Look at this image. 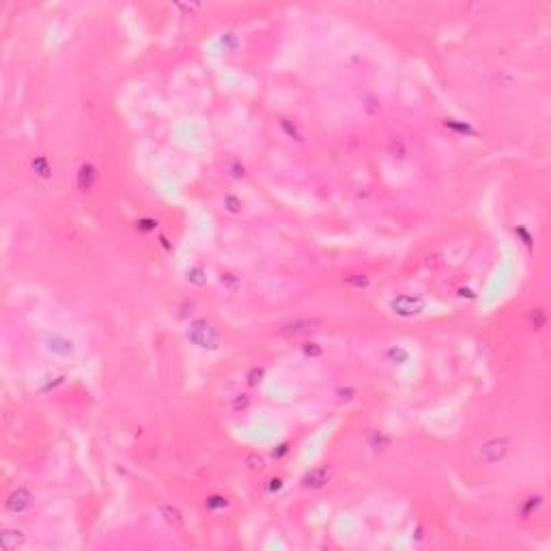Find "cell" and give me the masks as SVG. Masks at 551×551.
<instances>
[{"label": "cell", "instance_id": "6da1fadb", "mask_svg": "<svg viewBox=\"0 0 551 551\" xmlns=\"http://www.w3.org/2000/svg\"><path fill=\"white\" fill-rule=\"evenodd\" d=\"M187 338L194 342L198 349H205V351H215L220 347V334L215 332V328L205 321V319H198L189 325L187 330Z\"/></svg>", "mask_w": 551, "mask_h": 551}, {"label": "cell", "instance_id": "7a4b0ae2", "mask_svg": "<svg viewBox=\"0 0 551 551\" xmlns=\"http://www.w3.org/2000/svg\"><path fill=\"white\" fill-rule=\"evenodd\" d=\"M508 450H510V441L506 437H493V439L484 441V444L480 446V450H478V459L487 465H495V463H500V461L506 459Z\"/></svg>", "mask_w": 551, "mask_h": 551}, {"label": "cell", "instance_id": "3957f363", "mask_svg": "<svg viewBox=\"0 0 551 551\" xmlns=\"http://www.w3.org/2000/svg\"><path fill=\"white\" fill-rule=\"evenodd\" d=\"M390 308H392L394 314H399V317L411 319V317H418V314L424 310V302L420 300V297H413V295H399L390 302Z\"/></svg>", "mask_w": 551, "mask_h": 551}, {"label": "cell", "instance_id": "277c9868", "mask_svg": "<svg viewBox=\"0 0 551 551\" xmlns=\"http://www.w3.org/2000/svg\"><path fill=\"white\" fill-rule=\"evenodd\" d=\"M321 325H323L321 319H295L291 323H284L278 330V334L284 338H297V336H306V334L317 332Z\"/></svg>", "mask_w": 551, "mask_h": 551}, {"label": "cell", "instance_id": "5b68a950", "mask_svg": "<svg viewBox=\"0 0 551 551\" xmlns=\"http://www.w3.org/2000/svg\"><path fill=\"white\" fill-rule=\"evenodd\" d=\"M30 504H33V495L28 489H24V487H20V489H15L9 493V498L5 502V508L9 512H13V514H22L30 508Z\"/></svg>", "mask_w": 551, "mask_h": 551}, {"label": "cell", "instance_id": "8992f818", "mask_svg": "<svg viewBox=\"0 0 551 551\" xmlns=\"http://www.w3.org/2000/svg\"><path fill=\"white\" fill-rule=\"evenodd\" d=\"M97 168L91 164V161H84L82 166L78 168V189L80 192H91L93 185L97 183Z\"/></svg>", "mask_w": 551, "mask_h": 551}, {"label": "cell", "instance_id": "52a82bcc", "mask_svg": "<svg viewBox=\"0 0 551 551\" xmlns=\"http://www.w3.org/2000/svg\"><path fill=\"white\" fill-rule=\"evenodd\" d=\"M46 347L50 353L60 355V358H69L74 353V342L65 336H58V334H52V336L46 338Z\"/></svg>", "mask_w": 551, "mask_h": 551}, {"label": "cell", "instance_id": "ba28073f", "mask_svg": "<svg viewBox=\"0 0 551 551\" xmlns=\"http://www.w3.org/2000/svg\"><path fill=\"white\" fill-rule=\"evenodd\" d=\"M330 480V472L325 467H317V469H312L310 474H306L304 478V487H308V489H321V487Z\"/></svg>", "mask_w": 551, "mask_h": 551}, {"label": "cell", "instance_id": "9c48e42d", "mask_svg": "<svg viewBox=\"0 0 551 551\" xmlns=\"http://www.w3.org/2000/svg\"><path fill=\"white\" fill-rule=\"evenodd\" d=\"M24 543V534L20 530H5L3 532V547L7 551H11V549H17Z\"/></svg>", "mask_w": 551, "mask_h": 551}, {"label": "cell", "instance_id": "30bf717a", "mask_svg": "<svg viewBox=\"0 0 551 551\" xmlns=\"http://www.w3.org/2000/svg\"><path fill=\"white\" fill-rule=\"evenodd\" d=\"M159 512H161V517H164V521L170 523L173 528H183V517L175 506H161Z\"/></svg>", "mask_w": 551, "mask_h": 551}, {"label": "cell", "instance_id": "8fae6325", "mask_svg": "<svg viewBox=\"0 0 551 551\" xmlns=\"http://www.w3.org/2000/svg\"><path fill=\"white\" fill-rule=\"evenodd\" d=\"M540 504H543V498H540V495H536V498H528L526 504L521 506V519H530V514L536 512L540 508Z\"/></svg>", "mask_w": 551, "mask_h": 551}, {"label": "cell", "instance_id": "7c38bea8", "mask_svg": "<svg viewBox=\"0 0 551 551\" xmlns=\"http://www.w3.org/2000/svg\"><path fill=\"white\" fill-rule=\"evenodd\" d=\"M33 170H35V173H37L39 177H43V179H48V177L52 175V168H50V164H48V157H43V155H39L37 159H33Z\"/></svg>", "mask_w": 551, "mask_h": 551}, {"label": "cell", "instance_id": "4fadbf2b", "mask_svg": "<svg viewBox=\"0 0 551 551\" xmlns=\"http://www.w3.org/2000/svg\"><path fill=\"white\" fill-rule=\"evenodd\" d=\"M387 360L394 364H403V362H407L409 360V351L407 349H401V347H392V349H387Z\"/></svg>", "mask_w": 551, "mask_h": 551}, {"label": "cell", "instance_id": "5bb4252c", "mask_svg": "<svg viewBox=\"0 0 551 551\" xmlns=\"http://www.w3.org/2000/svg\"><path fill=\"white\" fill-rule=\"evenodd\" d=\"M229 502L224 495H211V498H207L205 500V508H209V510H220V508H226Z\"/></svg>", "mask_w": 551, "mask_h": 551}, {"label": "cell", "instance_id": "9a60e30c", "mask_svg": "<svg viewBox=\"0 0 551 551\" xmlns=\"http://www.w3.org/2000/svg\"><path fill=\"white\" fill-rule=\"evenodd\" d=\"M187 280L192 284H196V286H203V284H207V276H205V272L201 267H194V269H189L187 272Z\"/></svg>", "mask_w": 551, "mask_h": 551}, {"label": "cell", "instance_id": "2e32d148", "mask_svg": "<svg viewBox=\"0 0 551 551\" xmlns=\"http://www.w3.org/2000/svg\"><path fill=\"white\" fill-rule=\"evenodd\" d=\"M224 207H226V211H229V213H241V207H243V203L239 201L237 196H231V194H229L226 198H224Z\"/></svg>", "mask_w": 551, "mask_h": 551}, {"label": "cell", "instance_id": "e0dca14e", "mask_svg": "<svg viewBox=\"0 0 551 551\" xmlns=\"http://www.w3.org/2000/svg\"><path fill=\"white\" fill-rule=\"evenodd\" d=\"M345 284L355 286V288H364V286H368V278L362 276V274H353V276H347L345 278Z\"/></svg>", "mask_w": 551, "mask_h": 551}, {"label": "cell", "instance_id": "ac0fdd59", "mask_svg": "<svg viewBox=\"0 0 551 551\" xmlns=\"http://www.w3.org/2000/svg\"><path fill=\"white\" fill-rule=\"evenodd\" d=\"M246 465L250 467V469H263L265 467V461H263V457L261 455H250L248 459H246Z\"/></svg>", "mask_w": 551, "mask_h": 551}, {"label": "cell", "instance_id": "d6986e66", "mask_svg": "<svg viewBox=\"0 0 551 551\" xmlns=\"http://www.w3.org/2000/svg\"><path fill=\"white\" fill-rule=\"evenodd\" d=\"M263 375H265L263 368H252L250 373H248V383H250V385H258L261 379H263Z\"/></svg>", "mask_w": 551, "mask_h": 551}, {"label": "cell", "instance_id": "ffe728a7", "mask_svg": "<svg viewBox=\"0 0 551 551\" xmlns=\"http://www.w3.org/2000/svg\"><path fill=\"white\" fill-rule=\"evenodd\" d=\"M304 353L310 358H317V355H321V347L317 342H308V345H304Z\"/></svg>", "mask_w": 551, "mask_h": 551}, {"label": "cell", "instance_id": "44dd1931", "mask_svg": "<svg viewBox=\"0 0 551 551\" xmlns=\"http://www.w3.org/2000/svg\"><path fill=\"white\" fill-rule=\"evenodd\" d=\"M248 403H250V399H248V394H239V396H237V399H235V401H233V407H235V409H237V411H239V409H246V407H248Z\"/></svg>", "mask_w": 551, "mask_h": 551}]
</instances>
